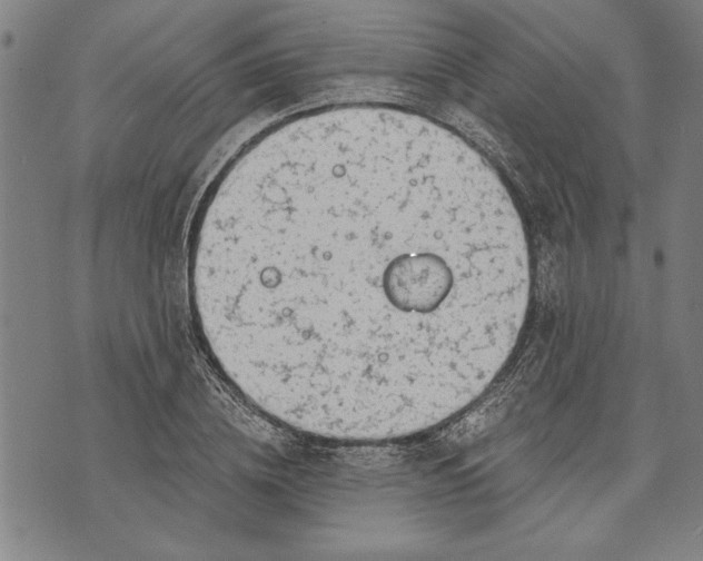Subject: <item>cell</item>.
Returning a JSON list of instances; mask_svg holds the SVG:
<instances>
[{"label":"cell","instance_id":"cell-1","mask_svg":"<svg viewBox=\"0 0 703 561\" xmlns=\"http://www.w3.org/2000/svg\"><path fill=\"white\" fill-rule=\"evenodd\" d=\"M206 344L269 417L377 442L475 401L512 355L531 269L494 170L444 134L303 139L251 165L192 253Z\"/></svg>","mask_w":703,"mask_h":561}]
</instances>
